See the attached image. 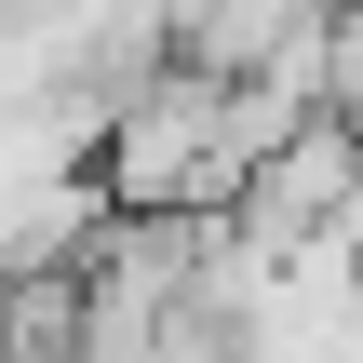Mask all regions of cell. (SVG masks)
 Wrapping results in <instances>:
<instances>
[{
  "label": "cell",
  "mask_w": 363,
  "mask_h": 363,
  "mask_svg": "<svg viewBox=\"0 0 363 363\" xmlns=\"http://www.w3.org/2000/svg\"><path fill=\"white\" fill-rule=\"evenodd\" d=\"M310 0H162V67H202V81H242Z\"/></svg>",
  "instance_id": "1"
}]
</instances>
